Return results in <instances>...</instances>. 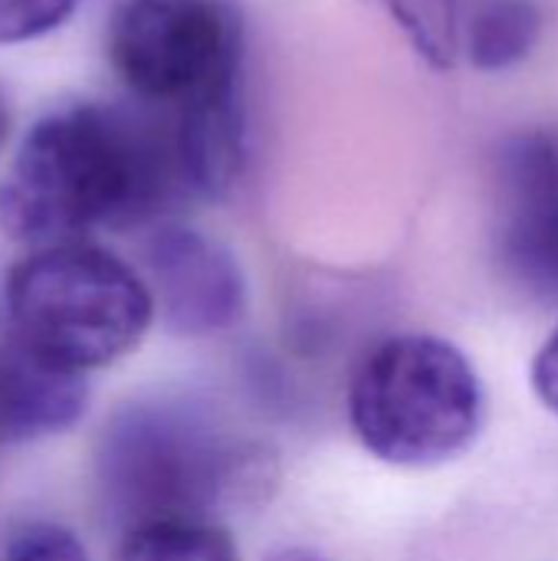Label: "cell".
<instances>
[{
  "label": "cell",
  "mask_w": 558,
  "mask_h": 561,
  "mask_svg": "<svg viewBox=\"0 0 558 561\" xmlns=\"http://www.w3.org/2000/svg\"><path fill=\"white\" fill-rule=\"evenodd\" d=\"M483 421V381L467 352L441 335H391L349 381L352 434L391 467H441L474 447Z\"/></svg>",
  "instance_id": "obj_4"
},
{
  "label": "cell",
  "mask_w": 558,
  "mask_h": 561,
  "mask_svg": "<svg viewBox=\"0 0 558 561\" xmlns=\"http://www.w3.org/2000/svg\"><path fill=\"white\" fill-rule=\"evenodd\" d=\"M497 253L510 279L558 299V131L510 135L497 151Z\"/></svg>",
  "instance_id": "obj_6"
},
{
  "label": "cell",
  "mask_w": 558,
  "mask_h": 561,
  "mask_svg": "<svg viewBox=\"0 0 558 561\" xmlns=\"http://www.w3.org/2000/svg\"><path fill=\"white\" fill-rule=\"evenodd\" d=\"M145 283L155 312L187 339L220 335L247 312V276L237 256L204 230L161 224L141 243Z\"/></svg>",
  "instance_id": "obj_7"
},
{
  "label": "cell",
  "mask_w": 558,
  "mask_h": 561,
  "mask_svg": "<svg viewBox=\"0 0 558 561\" xmlns=\"http://www.w3.org/2000/svg\"><path fill=\"white\" fill-rule=\"evenodd\" d=\"M543 36V7L536 0H477L464 23V49L483 72L523 62Z\"/></svg>",
  "instance_id": "obj_9"
},
{
  "label": "cell",
  "mask_w": 558,
  "mask_h": 561,
  "mask_svg": "<svg viewBox=\"0 0 558 561\" xmlns=\"http://www.w3.org/2000/svg\"><path fill=\"white\" fill-rule=\"evenodd\" d=\"M10 138V102H7V92L0 89V151Z\"/></svg>",
  "instance_id": "obj_15"
},
{
  "label": "cell",
  "mask_w": 558,
  "mask_h": 561,
  "mask_svg": "<svg viewBox=\"0 0 558 561\" xmlns=\"http://www.w3.org/2000/svg\"><path fill=\"white\" fill-rule=\"evenodd\" d=\"M7 335L33 358L82 375L138 348L155 322L141 273L89 240L36 247L3 283Z\"/></svg>",
  "instance_id": "obj_3"
},
{
  "label": "cell",
  "mask_w": 558,
  "mask_h": 561,
  "mask_svg": "<svg viewBox=\"0 0 558 561\" xmlns=\"http://www.w3.org/2000/svg\"><path fill=\"white\" fill-rule=\"evenodd\" d=\"M115 561H240V549L214 519H158L125 529Z\"/></svg>",
  "instance_id": "obj_10"
},
{
  "label": "cell",
  "mask_w": 558,
  "mask_h": 561,
  "mask_svg": "<svg viewBox=\"0 0 558 561\" xmlns=\"http://www.w3.org/2000/svg\"><path fill=\"white\" fill-rule=\"evenodd\" d=\"M95 470L105 506L125 529L214 519L273 483V460L257 440L187 401L122 408L99 437Z\"/></svg>",
  "instance_id": "obj_2"
},
{
  "label": "cell",
  "mask_w": 558,
  "mask_h": 561,
  "mask_svg": "<svg viewBox=\"0 0 558 561\" xmlns=\"http://www.w3.org/2000/svg\"><path fill=\"white\" fill-rule=\"evenodd\" d=\"M89 408L82 375L59 371L10 335L0 339V444H33L69 431Z\"/></svg>",
  "instance_id": "obj_8"
},
{
  "label": "cell",
  "mask_w": 558,
  "mask_h": 561,
  "mask_svg": "<svg viewBox=\"0 0 558 561\" xmlns=\"http://www.w3.org/2000/svg\"><path fill=\"white\" fill-rule=\"evenodd\" d=\"M263 561H326L322 556H316V552H309V549H280V552H273L270 559Z\"/></svg>",
  "instance_id": "obj_14"
},
{
  "label": "cell",
  "mask_w": 558,
  "mask_h": 561,
  "mask_svg": "<svg viewBox=\"0 0 558 561\" xmlns=\"http://www.w3.org/2000/svg\"><path fill=\"white\" fill-rule=\"evenodd\" d=\"M109 62L132 102L164 115L240 99L243 30L224 0H125Z\"/></svg>",
  "instance_id": "obj_5"
},
{
  "label": "cell",
  "mask_w": 558,
  "mask_h": 561,
  "mask_svg": "<svg viewBox=\"0 0 558 561\" xmlns=\"http://www.w3.org/2000/svg\"><path fill=\"white\" fill-rule=\"evenodd\" d=\"M529 385H533L536 401L558 417V325L539 345V352L529 365Z\"/></svg>",
  "instance_id": "obj_13"
},
{
  "label": "cell",
  "mask_w": 558,
  "mask_h": 561,
  "mask_svg": "<svg viewBox=\"0 0 558 561\" xmlns=\"http://www.w3.org/2000/svg\"><path fill=\"white\" fill-rule=\"evenodd\" d=\"M0 561H89L82 539L49 519H26L10 529Z\"/></svg>",
  "instance_id": "obj_11"
},
{
  "label": "cell",
  "mask_w": 558,
  "mask_h": 561,
  "mask_svg": "<svg viewBox=\"0 0 558 561\" xmlns=\"http://www.w3.org/2000/svg\"><path fill=\"white\" fill-rule=\"evenodd\" d=\"M191 201L168 115L69 102L39 115L0 178V230L36 250L132 230Z\"/></svg>",
  "instance_id": "obj_1"
},
{
  "label": "cell",
  "mask_w": 558,
  "mask_h": 561,
  "mask_svg": "<svg viewBox=\"0 0 558 561\" xmlns=\"http://www.w3.org/2000/svg\"><path fill=\"white\" fill-rule=\"evenodd\" d=\"M79 0H0V46L33 43L56 33Z\"/></svg>",
  "instance_id": "obj_12"
}]
</instances>
